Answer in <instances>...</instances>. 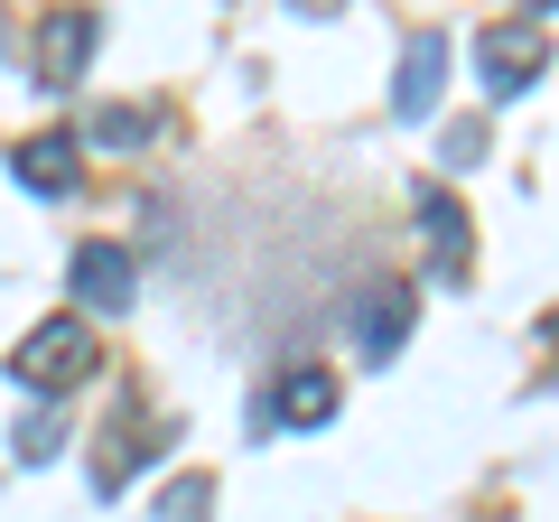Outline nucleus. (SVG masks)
Instances as JSON below:
<instances>
[{
    "label": "nucleus",
    "mask_w": 559,
    "mask_h": 522,
    "mask_svg": "<svg viewBox=\"0 0 559 522\" xmlns=\"http://www.w3.org/2000/svg\"><path fill=\"white\" fill-rule=\"evenodd\" d=\"M10 373H20L28 392H47V402H57V392H75L84 373H103V345H94V327H84V318H47L38 336L10 355Z\"/></svg>",
    "instance_id": "obj_1"
},
{
    "label": "nucleus",
    "mask_w": 559,
    "mask_h": 522,
    "mask_svg": "<svg viewBox=\"0 0 559 522\" xmlns=\"http://www.w3.org/2000/svg\"><path fill=\"white\" fill-rule=\"evenodd\" d=\"M94 38H103V20L84 10V0L47 10V20H38V38H28V75H38L47 94H66V84L84 75V57H94Z\"/></svg>",
    "instance_id": "obj_2"
},
{
    "label": "nucleus",
    "mask_w": 559,
    "mask_h": 522,
    "mask_svg": "<svg viewBox=\"0 0 559 522\" xmlns=\"http://www.w3.org/2000/svg\"><path fill=\"white\" fill-rule=\"evenodd\" d=\"M540 66H550V47H540V28H532V20H495V28L476 38V84H485L495 103H513L522 84L540 75Z\"/></svg>",
    "instance_id": "obj_3"
},
{
    "label": "nucleus",
    "mask_w": 559,
    "mask_h": 522,
    "mask_svg": "<svg viewBox=\"0 0 559 522\" xmlns=\"http://www.w3.org/2000/svg\"><path fill=\"white\" fill-rule=\"evenodd\" d=\"M252 420L261 429H326V420H336V373H326V364H289Z\"/></svg>",
    "instance_id": "obj_4"
},
{
    "label": "nucleus",
    "mask_w": 559,
    "mask_h": 522,
    "mask_svg": "<svg viewBox=\"0 0 559 522\" xmlns=\"http://www.w3.org/2000/svg\"><path fill=\"white\" fill-rule=\"evenodd\" d=\"M66 289H75L84 318H121V308H131V252H112V242H84L75 271H66Z\"/></svg>",
    "instance_id": "obj_5"
},
{
    "label": "nucleus",
    "mask_w": 559,
    "mask_h": 522,
    "mask_svg": "<svg viewBox=\"0 0 559 522\" xmlns=\"http://www.w3.org/2000/svg\"><path fill=\"white\" fill-rule=\"evenodd\" d=\"M439 84H448V38H439V28H419V38L401 47L392 112H401V121H429V112H439Z\"/></svg>",
    "instance_id": "obj_6"
},
{
    "label": "nucleus",
    "mask_w": 559,
    "mask_h": 522,
    "mask_svg": "<svg viewBox=\"0 0 559 522\" xmlns=\"http://www.w3.org/2000/svg\"><path fill=\"white\" fill-rule=\"evenodd\" d=\"M159 458V448H150V420H140V411H121V420H103V439H94V495L112 503L121 485L140 476V466Z\"/></svg>",
    "instance_id": "obj_7"
},
{
    "label": "nucleus",
    "mask_w": 559,
    "mask_h": 522,
    "mask_svg": "<svg viewBox=\"0 0 559 522\" xmlns=\"http://www.w3.org/2000/svg\"><path fill=\"white\" fill-rule=\"evenodd\" d=\"M10 168H20L28 197H75V178H84L75 131H38V141H20V150H10Z\"/></svg>",
    "instance_id": "obj_8"
},
{
    "label": "nucleus",
    "mask_w": 559,
    "mask_h": 522,
    "mask_svg": "<svg viewBox=\"0 0 559 522\" xmlns=\"http://www.w3.org/2000/svg\"><path fill=\"white\" fill-rule=\"evenodd\" d=\"M419 234H429V271H439V281H457L466 271V205L448 197V187H419Z\"/></svg>",
    "instance_id": "obj_9"
},
{
    "label": "nucleus",
    "mask_w": 559,
    "mask_h": 522,
    "mask_svg": "<svg viewBox=\"0 0 559 522\" xmlns=\"http://www.w3.org/2000/svg\"><path fill=\"white\" fill-rule=\"evenodd\" d=\"M401 336H411V289H364V308H355V345H364V364H392L401 355Z\"/></svg>",
    "instance_id": "obj_10"
},
{
    "label": "nucleus",
    "mask_w": 559,
    "mask_h": 522,
    "mask_svg": "<svg viewBox=\"0 0 559 522\" xmlns=\"http://www.w3.org/2000/svg\"><path fill=\"white\" fill-rule=\"evenodd\" d=\"M84 141H94V150H140V141H150V112H131V103L112 112V103H103V112L84 121Z\"/></svg>",
    "instance_id": "obj_11"
},
{
    "label": "nucleus",
    "mask_w": 559,
    "mask_h": 522,
    "mask_svg": "<svg viewBox=\"0 0 559 522\" xmlns=\"http://www.w3.org/2000/svg\"><path fill=\"white\" fill-rule=\"evenodd\" d=\"M205 513H215V476H178L159 495V522H205Z\"/></svg>",
    "instance_id": "obj_12"
},
{
    "label": "nucleus",
    "mask_w": 559,
    "mask_h": 522,
    "mask_svg": "<svg viewBox=\"0 0 559 522\" xmlns=\"http://www.w3.org/2000/svg\"><path fill=\"white\" fill-rule=\"evenodd\" d=\"M439 150H448V168H476V159H485V121H457Z\"/></svg>",
    "instance_id": "obj_13"
},
{
    "label": "nucleus",
    "mask_w": 559,
    "mask_h": 522,
    "mask_svg": "<svg viewBox=\"0 0 559 522\" xmlns=\"http://www.w3.org/2000/svg\"><path fill=\"white\" fill-rule=\"evenodd\" d=\"M20 458H28V466H47V458H57V420H47V411L20 429Z\"/></svg>",
    "instance_id": "obj_14"
},
{
    "label": "nucleus",
    "mask_w": 559,
    "mask_h": 522,
    "mask_svg": "<svg viewBox=\"0 0 559 522\" xmlns=\"http://www.w3.org/2000/svg\"><path fill=\"white\" fill-rule=\"evenodd\" d=\"M299 10H308V20H326V10H345V0H299Z\"/></svg>",
    "instance_id": "obj_15"
},
{
    "label": "nucleus",
    "mask_w": 559,
    "mask_h": 522,
    "mask_svg": "<svg viewBox=\"0 0 559 522\" xmlns=\"http://www.w3.org/2000/svg\"><path fill=\"white\" fill-rule=\"evenodd\" d=\"M532 10H559V0H532Z\"/></svg>",
    "instance_id": "obj_16"
}]
</instances>
